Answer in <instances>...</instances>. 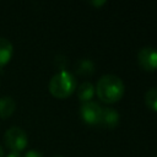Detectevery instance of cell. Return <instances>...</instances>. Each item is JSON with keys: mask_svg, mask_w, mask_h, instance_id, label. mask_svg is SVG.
Returning a JSON list of instances; mask_svg holds the SVG:
<instances>
[{"mask_svg": "<svg viewBox=\"0 0 157 157\" xmlns=\"http://www.w3.org/2000/svg\"><path fill=\"white\" fill-rule=\"evenodd\" d=\"M94 91L102 102L114 103L123 97L125 86L119 76L114 74H105L98 78Z\"/></svg>", "mask_w": 157, "mask_h": 157, "instance_id": "obj_1", "label": "cell"}, {"mask_svg": "<svg viewBox=\"0 0 157 157\" xmlns=\"http://www.w3.org/2000/svg\"><path fill=\"white\" fill-rule=\"evenodd\" d=\"M4 155H5V153H4V148L0 146V157H4Z\"/></svg>", "mask_w": 157, "mask_h": 157, "instance_id": "obj_16", "label": "cell"}, {"mask_svg": "<svg viewBox=\"0 0 157 157\" xmlns=\"http://www.w3.org/2000/svg\"><path fill=\"white\" fill-rule=\"evenodd\" d=\"M16 110V102L11 96L0 97V119L10 118Z\"/></svg>", "mask_w": 157, "mask_h": 157, "instance_id": "obj_8", "label": "cell"}, {"mask_svg": "<svg viewBox=\"0 0 157 157\" xmlns=\"http://www.w3.org/2000/svg\"><path fill=\"white\" fill-rule=\"evenodd\" d=\"M54 157H64V156H54Z\"/></svg>", "mask_w": 157, "mask_h": 157, "instance_id": "obj_17", "label": "cell"}, {"mask_svg": "<svg viewBox=\"0 0 157 157\" xmlns=\"http://www.w3.org/2000/svg\"><path fill=\"white\" fill-rule=\"evenodd\" d=\"M145 103L150 109L157 112V87H151L150 90L146 91Z\"/></svg>", "mask_w": 157, "mask_h": 157, "instance_id": "obj_11", "label": "cell"}, {"mask_svg": "<svg viewBox=\"0 0 157 157\" xmlns=\"http://www.w3.org/2000/svg\"><path fill=\"white\" fill-rule=\"evenodd\" d=\"M54 64H55V66L59 69V71H61V70L65 69L66 58H65L64 55H56V56H55V60H54Z\"/></svg>", "mask_w": 157, "mask_h": 157, "instance_id": "obj_12", "label": "cell"}, {"mask_svg": "<svg viewBox=\"0 0 157 157\" xmlns=\"http://www.w3.org/2000/svg\"><path fill=\"white\" fill-rule=\"evenodd\" d=\"M6 157H23V156H22L20 152H13V151H11Z\"/></svg>", "mask_w": 157, "mask_h": 157, "instance_id": "obj_15", "label": "cell"}, {"mask_svg": "<svg viewBox=\"0 0 157 157\" xmlns=\"http://www.w3.org/2000/svg\"><path fill=\"white\" fill-rule=\"evenodd\" d=\"M13 54V45L12 43L4 37H0V69L4 67L11 60Z\"/></svg>", "mask_w": 157, "mask_h": 157, "instance_id": "obj_7", "label": "cell"}, {"mask_svg": "<svg viewBox=\"0 0 157 157\" xmlns=\"http://www.w3.org/2000/svg\"><path fill=\"white\" fill-rule=\"evenodd\" d=\"M76 88H77V97H78V99L82 101V102H88V101H91V98H92L93 94H94V87H93V85H92L91 82H88V81H83V82L80 83L78 87H76Z\"/></svg>", "mask_w": 157, "mask_h": 157, "instance_id": "obj_9", "label": "cell"}, {"mask_svg": "<svg viewBox=\"0 0 157 157\" xmlns=\"http://www.w3.org/2000/svg\"><path fill=\"white\" fill-rule=\"evenodd\" d=\"M75 69H76L77 74H80L82 76H87V75L93 74V71H94V63L91 59H88V58H81V59L77 60Z\"/></svg>", "mask_w": 157, "mask_h": 157, "instance_id": "obj_10", "label": "cell"}, {"mask_svg": "<svg viewBox=\"0 0 157 157\" xmlns=\"http://www.w3.org/2000/svg\"><path fill=\"white\" fill-rule=\"evenodd\" d=\"M49 92L55 98H66L74 93L76 90V78L75 76L66 70L58 71L49 81Z\"/></svg>", "mask_w": 157, "mask_h": 157, "instance_id": "obj_2", "label": "cell"}, {"mask_svg": "<svg viewBox=\"0 0 157 157\" xmlns=\"http://www.w3.org/2000/svg\"><path fill=\"white\" fill-rule=\"evenodd\" d=\"M101 113H102V105L93 101L83 102L80 107V115L82 120L90 125H98Z\"/></svg>", "mask_w": 157, "mask_h": 157, "instance_id": "obj_4", "label": "cell"}, {"mask_svg": "<svg viewBox=\"0 0 157 157\" xmlns=\"http://www.w3.org/2000/svg\"><path fill=\"white\" fill-rule=\"evenodd\" d=\"M119 119H120V115L118 110H115L112 107H102V113H101L98 125L105 129H114L119 124Z\"/></svg>", "mask_w": 157, "mask_h": 157, "instance_id": "obj_6", "label": "cell"}, {"mask_svg": "<svg viewBox=\"0 0 157 157\" xmlns=\"http://www.w3.org/2000/svg\"><path fill=\"white\" fill-rule=\"evenodd\" d=\"M155 157H157V156H155Z\"/></svg>", "mask_w": 157, "mask_h": 157, "instance_id": "obj_18", "label": "cell"}, {"mask_svg": "<svg viewBox=\"0 0 157 157\" xmlns=\"http://www.w3.org/2000/svg\"><path fill=\"white\" fill-rule=\"evenodd\" d=\"M23 157H43V155L37 150H29L26 152V155Z\"/></svg>", "mask_w": 157, "mask_h": 157, "instance_id": "obj_13", "label": "cell"}, {"mask_svg": "<svg viewBox=\"0 0 157 157\" xmlns=\"http://www.w3.org/2000/svg\"><path fill=\"white\" fill-rule=\"evenodd\" d=\"M91 5H94V6H101V5H104L105 1L104 0H99V1H90Z\"/></svg>", "mask_w": 157, "mask_h": 157, "instance_id": "obj_14", "label": "cell"}, {"mask_svg": "<svg viewBox=\"0 0 157 157\" xmlns=\"http://www.w3.org/2000/svg\"><path fill=\"white\" fill-rule=\"evenodd\" d=\"M137 61L140 66L147 71L157 69V49L153 47H142L137 52Z\"/></svg>", "mask_w": 157, "mask_h": 157, "instance_id": "obj_5", "label": "cell"}, {"mask_svg": "<svg viewBox=\"0 0 157 157\" xmlns=\"http://www.w3.org/2000/svg\"><path fill=\"white\" fill-rule=\"evenodd\" d=\"M4 142L7 148L13 152H21L27 146V134L20 126H11L4 134Z\"/></svg>", "mask_w": 157, "mask_h": 157, "instance_id": "obj_3", "label": "cell"}]
</instances>
